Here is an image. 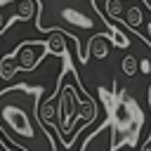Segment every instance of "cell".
<instances>
[{"label": "cell", "mask_w": 151, "mask_h": 151, "mask_svg": "<svg viewBox=\"0 0 151 151\" xmlns=\"http://www.w3.org/2000/svg\"><path fill=\"white\" fill-rule=\"evenodd\" d=\"M14 76H17V61H14V57L12 54L0 57V78L2 80H9Z\"/></svg>", "instance_id": "8fae6325"}, {"label": "cell", "mask_w": 151, "mask_h": 151, "mask_svg": "<svg viewBox=\"0 0 151 151\" xmlns=\"http://www.w3.org/2000/svg\"><path fill=\"white\" fill-rule=\"evenodd\" d=\"M99 94L106 104L109 120L113 123L120 144L125 146H137L139 144V132L144 127V113L134 97H130L125 90H118V94H111L106 87H99Z\"/></svg>", "instance_id": "3957f363"}, {"label": "cell", "mask_w": 151, "mask_h": 151, "mask_svg": "<svg viewBox=\"0 0 151 151\" xmlns=\"http://www.w3.org/2000/svg\"><path fill=\"white\" fill-rule=\"evenodd\" d=\"M123 2L125 0H106V14H109V19L123 17Z\"/></svg>", "instance_id": "4fadbf2b"}, {"label": "cell", "mask_w": 151, "mask_h": 151, "mask_svg": "<svg viewBox=\"0 0 151 151\" xmlns=\"http://www.w3.org/2000/svg\"><path fill=\"white\" fill-rule=\"evenodd\" d=\"M120 68H123V73L125 76H137L139 73V61H137V57L134 54H125L123 57V61H120Z\"/></svg>", "instance_id": "7c38bea8"}, {"label": "cell", "mask_w": 151, "mask_h": 151, "mask_svg": "<svg viewBox=\"0 0 151 151\" xmlns=\"http://www.w3.org/2000/svg\"><path fill=\"white\" fill-rule=\"evenodd\" d=\"M149 104H151V87H149Z\"/></svg>", "instance_id": "2e32d148"}, {"label": "cell", "mask_w": 151, "mask_h": 151, "mask_svg": "<svg viewBox=\"0 0 151 151\" xmlns=\"http://www.w3.org/2000/svg\"><path fill=\"white\" fill-rule=\"evenodd\" d=\"M38 14L35 0H0V35L12 21H28Z\"/></svg>", "instance_id": "5b68a950"}, {"label": "cell", "mask_w": 151, "mask_h": 151, "mask_svg": "<svg viewBox=\"0 0 151 151\" xmlns=\"http://www.w3.org/2000/svg\"><path fill=\"white\" fill-rule=\"evenodd\" d=\"M146 33H149V38H146V40H149V45H151V21H149V26H146Z\"/></svg>", "instance_id": "9a60e30c"}, {"label": "cell", "mask_w": 151, "mask_h": 151, "mask_svg": "<svg viewBox=\"0 0 151 151\" xmlns=\"http://www.w3.org/2000/svg\"><path fill=\"white\" fill-rule=\"evenodd\" d=\"M14 61H17V71H33L42 57H47V47H45V40H24L17 50H14Z\"/></svg>", "instance_id": "52a82bcc"}, {"label": "cell", "mask_w": 151, "mask_h": 151, "mask_svg": "<svg viewBox=\"0 0 151 151\" xmlns=\"http://www.w3.org/2000/svg\"><path fill=\"white\" fill-rule=\"evenodd\" d=\"M109 38L106 35H90V42H87V50H85V59L94 57V59H104L109 54Z\"/></svg>", "instance_id": "ba28073f"}, {"label": "cell", "mask_w": 151, "mask_h": 151, "mask_svg": "<svg viewBox=\"0 0 151 151\" xmlns=\"http://www.w3.org/2000/svg\"><path fill=\"white\" fill-rule=\"evenodd\" d=\"M35 2H38L35 28L45 35L59 31L66 38H71L78 47L80 64H85V57H83L80 45L76 40L78 33L106 35L109 42H113L116 47L130 45V38L123 31H118L109 19H104V14L97 9L94 0H35Z\"/></svg>", "instance_id": "6da1fadb"}, {"label": "cell", "mask_w": 151, "mask_h": 151, "mask_svg": "<svg viewBox=\"0 0 151 151\" xmlns=\"http://www.w3.org/2000/svg\"><path fill=\"white\" fill-rule=\"evenodd\" d=\"M78 85H80V78H76V85H61L59 99H57V134L61 137V144L66 149L76 142L73 127L78 123V111H80V97L76 94Z\"/></svg>", "instance_id": "277c9868"}, {"label": "cell", "mask_w": 151, "mask_h": 151, "mask_svg": "<svg viewBox=\"0 0 151 151\" xmlns=\"http://www.w3.org/2000/svg\"><path fill=\"white\" fill-rule=\"evenodd\" d=\"M123 26H127L130 31L132 28H139L142 26V21H144V12H142V7L139 5H130L127 9H123Z\"/></svg>", "instance_id": "30bf717a"}, {"label": "cell", "mask_w": 151, "mask_h": 151, "mask_svg": "<svg viewBox=\"0 0 151 151\" xmlns=\"http://www.w3.org/2000/svg\"><path fill=\"white\" fill-rule=\"evenodd\" d=\"M66 35L64 33H50V38H45V47H47V54H54V57H64L68 50H66Z\"/></svg>", "instance_id": "9c48e42d"}, {"label": "cell", "mask_w": 151, "mask_h": 151, "mask_svg": "<svg viewBox=\"0 0 151 151\" xmlns=\"http://www.w3.org/2000/svg\"><path fill=\"white\" fill-rule=\"evenodd\" d=\"M139 151H151V137H146V142L142 144V149Z\"/></svg>", "instance_id": "5bb4252c"}, {"label": "cell", "mask_w": 151, "mask_h": 151, "mask_svg": "<svg viewBox=\"0 0 151 151\" xmlns=\"http://www.w3.org/2000/svg\"><path fill=\"white\" fill-rule=\"evenodd\" d=\"M123 144L118 139V132L113 127V123L106 118L80 146V151H118Z\"/></svg>", "instance_id": "8992f818"}, {"label": "cell", "mask_w": 151, "mask_h": 151, "mask_svg": "<svg viewBox=\"0 0 151 151\" xmlns=\"http://www.w3.org/2000/svg\"><path fill=\"white\" fill-rule=\"evenodd\" d=\"M42 90L12 85L0 92V130L19 151H57L50 130L38 118Z\"/></svg>", "instance_id": "7a4b0ae2"}]
</instances>
